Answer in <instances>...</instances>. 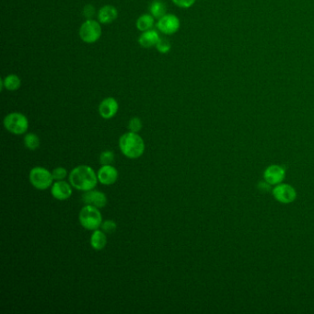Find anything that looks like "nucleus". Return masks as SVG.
I'll list each match as a JSON object with an SVG mask.
<instances>
[{"label":"nucleus","mask_w":314,"mask_h":314,"mask_svg":"<svg viewBox=\"0 0 314 314\" xmlns=\"http://www.w3.org/2000/svg\"><path fill=\"white\" fill-rule=\"evenodd\" d=\"M52 174H53V178H54V181H62V180H65V178H67L68 172L66 168L57 167V168L53 170Z\"/></svg>","instance_id":"393cba45"},{"label":"nucleus","mask_w":314,"mask_h":314,"mask_svg":"<svg viewBox=\"0 0 314 314\" xmlns=\"http://www.w3.org/2000/svg\"><path fill=\"white\" fill-rule=\"evenodd\" d=\"M98 182L97 173L89 165L76 166L69 173V183L77 191H90L97 186Z\"/></svg>","instance_id":"f257e3e1"},{"label":"nucleus","mask_w":314,"mask_h":314,"mask_svg":"<svg viewBox=\"0 0 314 314\" xmlns=\"http://www.w3.org/2000/svg\"><path fill=\"white\" fill-rule=\"evenodd\" d=\"M103 33L102 25L95 19H87L80 28V37L87 44H93L99 40Z\"/></svg>","instance_id":"423d86ee"},{"label":"nucleus","mask_w":314,"mask_h":314,"mask_svg":"<svg viewBox=\"0 0 314 314\" xmlns=\"http://www.w3.org/2000/svg\"><path fill=\"white\" fill-rule=\"evenodd\" d=\"M118 17V10L114 6L105 5L98 11V21L101 24H110L113 23Z\"/></svg>","instance_id":"4468645a"},{"label":"nucleus","mask_w":314,"mask_h":314,"mask_svg":"<svg viewBox=\"0 0 314 314\" xmlns=\"http://www.w3.org/2000/svg\"><path fill=\"white\" fill-rule=\"evenodd\" d=\"M114 153L112 150H104L100 155V163L102 165H112L114 162Z\"/></svg>","instance_id":"412c9836"},{"label":"nucleus","mask_w":314,"mask_h":314,"mask_svg":"<svg viewBox=\"0 0 314 314\" xmlns=\"http://www.w3.org/2000/svg\"><path fill=\"white\" fill-rule=\"evenodd\" d=\"M71 184L67 183L66 181H55L52 187H51V194L52 197L59 200V201H65L68 198H70L73 193Z\"/></svg>","instance_id":"6e6552de"},{"label":"nucleus","mask_w":314,"mask_h":314,"mask_svg":"<svg viewBox=\"0 0 314 314\" xmlns=\"http://www.w3.org/2000/svg\"><path fill=\"white\" fill-rule=\"evenodd\" d=\"M119 110L118 102L112 97H107L101 102L99 105V113L104 119H112L115 116Z\"/></svg>","instance_id":"f8f14e48"},{"label":"nucleus","mask_w":314,"mask_h":314,"mask_svg":"<svg viewBox=\"0 0 314 314\" xmlns=\"http://www.w3.org/2000/svg\"><path fill=\"white\" fill-rule=\"evenodd\" d=\"M274 198L284 204L291 203L296 199V191L288 184H279L273 190Z\"/></svg>","instance_id":"9d476101"},{"label":"nucleus","mask_w":314,"mask_h":314,"mask_svg":"<svg viewBox=\"0 0 314 314\" xmlns=\"http://www.w3.org/2000/svg\"><path fill=\"white\" fill-rule=\"evenodd\" d=\"M161 37L159 32L151 29L147 32H142V34L139 38V43L144 48H151L157 45Z\"/></svg>","instance_id":"dca6fc26"},{"label":"nucleus","mask_w":314,"mask_h":314,"mask_svg":"<svg viewBox=\"0 0 314 314\" xmlns=\"http://www.w3.org/2000/svg\"><path fill=\"white\" fill-rule=\"evenodd\" d=\"M1 90L6 89L9 91H16L18 90L22 86V80L18 75L15 74H9L4 78L1 80Z\"/></svg>","instance_id":"f3484780"},{"label":"nucleus","mask_w":314,"mask_h":314,"mask_svg":"<svg viewBox=\"0 0 314 314\" xmlns=\"http://www.w3.org/2000/svg\"><path fill=\"white\" fill-rule=\"evenodd\" d=\"M156 48L158 51L162 54H167L171 48V43L170 41L167 40V39H162L161 38L159 42H158L157 45H156Z\"/></svg>","instance_id":"b1692460"},{"label":"nucleus","mask_w":314,"mask_h":314,"mask_svg":"<svg viewBox=\"0 0 314 314\" xmlns=\"http://www.w3.org/2000/svg\"><path fill=\"white\" fill-rule=\"evenodd\" d=\"M99 209L98 207L91 205H86L81 208L78 214V220L84 229L93 231L101 228L104 220Z\"/></svg>","instance_id":"7ed1b4c3"},{"label":"nucleus","mask_w":314,"mask_h":314,"mask_svg":"<svg viewBox=\"0 0 314 314\" xmlns=\"http://www.w3.org/2000/svg\"><path fill=\"white\" fill-rule=\"evenodd\" d=\"M142 127H143V124H142L141 119L139 117H133L128 122V129L130 132L140 133L142 129Z\"/></svg>","instance_id":"4be33fe9"},{"label":"nucleus","mask_w":314,"mask_h":314,"mask_svg":"<svg viewBox=\"0 0 314 314\" xmlns=\"http://www.w3.org/2000/svg\"><path fill=\"white\" fill-rule=\"evenodd\" d=\"M197 0H172V2L174 3L177 7L182 8V9H189L195 3Z\"/></svg>","instance_id":"bb28decb"},{"label":"nucleus","mask_w":314,"mask_h":314,"mask_svg":"<svg viewBox=\"0 0 314 314\" xmlns=\"http://www.w3.org/2000/svg\"><path fill=\"white\" fill-rule=\"evenodd\" d=\"M155 24V18L151 14H143L136 21V28L140 32H147L152 29Z\"/></svg>","instance_id":"a211bd4d"},{"label":"nucleus","mask_w":314,"mask_h":314,"mask_svg":"<svg viewBox=\"0 0 314 314\" xmlns=\"http://www.w3.org/2000/svg\"><path fill=\"white\" fill-rule=\"evenodd\" d=\"M119 148L124 156L135 160L141 157L145 152V142L139 133L129 131L120 136Z\"/></svg>","instance_id":"f03ea898"},{"label":"nucleus","mask_w":314,"mask_h":314,"mask_svg":"<svg viewBox=\"0 0 314 314\" xmlns=\"http://www.w3.org/2000/svg\"><path fill=\"white\" fill-rule=\"evenodd\" d=\"M264 177L267 184H279L285 178V170L279 165H272L265 170Z\"/></svg>","instance_id":"ddd939ff"},{"label":"nucleus","mask_w":314,"mask_h":314,"mask_svg":"<svg viewBox=\"0 0 314 314\" xmlns=\"http://www.w3.org/2000/svg\"><path fill=\"white\" fill-rule=\"evenodd\" d=\"M156 26L163 34L171 35L179 31L181 23L179 18L174 14H166L158 21Z\"/></svg>","instance_id":"0eeeda50"},{"label":"nucleus","mask_w":314,"mask_h":314,"mask_svg":"<svg viewBox=\"0 0 314 314\" xmlns=\"http://www.w3.org/2000/svg\"><path fill=\"white\" fill-rule=\"evenodd\" d=\"M95 13H96V10H95L94 6L91 4L86 5L83 9V15L87 19H90V18L94 17Z\"/></svg>","instance_id":"a878e982"},{"label":"nucleus","mask_w":314,"mask_h":314,"mask_svg":"<svg viewBox=\"0 0 314 314\" xmlns=\"http://www.w3.org/2000/svg\"><path fill=\"white\" fill-rule=\"evenodd\" d=\"M23 144L29 150H36L40 147V139L34 133H27L23 138Z\"/></svg>","instance_id":"aec40b11"},{"label":"nucleus","mask_w":314,"mask_h":314,"mask_svg":"<svg viewBox=\"0 0 314 314\" xmlns=\"http://www.w3.org/2000/svg\"><path fill=\"white\" fill-rule=\"evenodd\" d=\"M81 198L86 205H91L98 208H103L107 205L108 199L106 194L94 189L84 192Z\"/></svg>","instance_id":"1a4fd4ad"},{"label":"nucleus","mask_w":314,"mask_h":314,"mask_svg":"<svg viewBox=\"0 0 314 314\" xmlns=\"http://www.w3.org/2000/svg\"><path fill=\"white\" fill-rule=\"evenodd\" d=\"M167 7L162 0H154L150 5V14L155 18H162L166 15Z\"/></svg>","instance_id":"6ab92c4d"},{"label":"nucleus","mask_w":314,"mask_h":314,"mask_svg":"<svg viewBox=\"0 0 314 314\" xmlns=\"http://www.w3.org/2000/svg\"><path fill=\"white\" fill-rule=\"evenodd\" d=\"M90 246L95 251L104 250L107 244V236L104 230L95 229L90 239Z\"/></svg>","instance_id":"2eb2a0df"},{"label":"nucleus","mask_w":314,"mask_h":314,"mask_svg":"<svg viewBox=\"0 0 314 314\" xmlns=\"http://www.w3.org/2000/svg\"><path fill=\"white\" fill-rule=\"evenodd\" d=\"M100 183L104 185H112L115 184L119 177V172L112 165H102L97 172Z\"/></svg>","instance_id":"9b49d317"},{"label":"nucleus","mask_w":314,"mask_h":314,"mask_svg":"<svg viewBox=\"0 0 314 314\" xmlns=\"http://www.w3.org/2000/svg\"><path fill=\"white\" fill-rule=\"evenodd\" d=\"M29 180L32 186L40 191L51 188L54 181L52 172L41 166L32 168L29 174Z\"/></svg>","instance_id":"39448f33"},{"label":"nucleus","mask_w":314,"mask_h":314,"mask_svg":"<svg viewBox=\"0 0 314 314\" xmlns=\"http://www.w3.org/2000/svg\"><path fill=\"white\" fill-rule=\"evenodd\" d=\"M100 229L104 230L106 234H112L117 229V224L115 221L111 220H106L103 221Z\"/></svg>","instance_id":"5701e85b"},{"label":"nucleus","mask_w":314,"mask_h":314,"mask_svg":"<svg viewBox=\"0 0 314 314\" xmlns=\"http://www.w3.org/2000/svg\"><path fill=\"white\" fill-rule=\"evenodd\" d=\"M3 124L5 129L13 135H23L29 129V120L22 112H13L7 114Z\"/></svg>","instance_id":"20e7f679"}]
</instances>
